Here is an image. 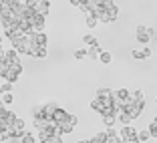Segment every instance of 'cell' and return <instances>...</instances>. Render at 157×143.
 I'll return each mask as SVG.
<instances>
[{"instance_id":"6da1fadb","label":"cell","mask_w":157,"mask_h":143,"mask_svg":"<svg viewBox=\"0 0 157 143\" xmlns=\"http://www.w3.org/2000/svg\"><path fill=\"white\" fill-rule=\"evenodd\" d=\"M135 34H137V41L139 42H143V44H147L149 38L155 34V30L149 26H145V24H137V28H135Z\"/></svg>"},{"instance_id":"7a4b0ae2","label":"cell","mask_w":157,"mask_h":143,"mask_svg":"<svg viewBox=\"0 0 157 143\" xmlns=\"http://www.w3.org/2000/svg\"><path fill=\"white\" fill-rule=\"evenodd\" d=\"M119 135H121V139H123V141H137L139 143V131H135L133 127H131V125H123V129L119 131Z\"/></svg>"},{"instance_id":"3957f363","label":"cell","mask_w":157,"mask_h":143,"mask_svg":"<svg viewBox=\"0 0 157 143\" xmlns=\"http://www.w3.org/2000/svg\"><path fill=\"white\" fill-rule=\"evenodd\" d=\"M42 28H44V16L40 14H34L33 18H30V30L34 33H42Z\"/></svg>"},{"instance_id":"277c9868","label":"cell","mask_w":157,"mask_h":143,"mask_svg":"<svg viewBox=\"0 0 157 143\" xmlns=\"http://www.w3.org/2000/svg\"><path fill=\"white\" fill-rule=\"evenodd\" d=\"M24 133H26V131H24V121L18 117V119L12 123V137H20V139H22Z\"/></svg>"},{"instance_id":"5b68a950","label":"cell","mask_w":157,"mask_h":143,"mask_svg":"<svg viewBox=\"0 0 157 143\" xmlns=\"http://www.w3.org/2000/svg\"><path fill=\"white\" fill-rule=\"evenodd\" d=\"M48 12H51V2H48V0H38V4H36V14L46 16Z\"/></svg>"},{"instance_id":"8992f818","label":"cell","mask_w":157,"mask_h":143,"mask_svg":"<svg viewBox=\"0 0 157 143\" xmlns=\"http://www.w3.org/2000/svg\"><path fill=\"white\" fill-rule=\"evenodd\" d=\"M28 56H33V59H44V56H46V46L33 44V51H30Z\"/></svg>"},{"instance_id":"52a82bcc","label":"cell","mask_w":157,"mask_h":143,"mask_svg":"<svg viewBox=\"0 0 157 143\" xmlns=\"http://www.w3.org/2000/svg\"><path fill=\"white\" fill-rule=\"evenodd\" d=\"M2 77V81H8V83H16L20 79V75L16 73V71H12V69H8V71H4V73L0 75Z\"/></svg>"},{"instance_id":"ba28073f","label":"cell","mask_w":157,"mask_h":143,"mask_svg":"<svg viewBox=\"0 0 157 143\" xmlns=\"http://www.w3.org/2000/svg\"><path fill=\"white\" fill-rule=\"evenodd\" d=\"M28 38H30L34 44H38V46H46V41H48L44 33H34V34H30Z\"/></svg>"},{"instance_id":"9c48e42d","label":"cell","mask_w":157,"mask_h":143,"mask_svg":"<svg viewBox=\"0 0 157 143\" xmlns=\"http://www.w3.org/2000/svg\"><path fill=\"white\" fill-rule=\"evenodd\" d=\"M56 109H59V105H55V103H46V105H42L44 117H55V111Z\"/></svg>"},{"instance_id":"30bf717a","label":"cell","mask_w":157,"mask_h":143,"mask_svg":"<svg viewBox=\"0 0 157 143\" xmlns=\"http://www.w3.org/2000/svg\"><path fill=\"white\" fill-rule=\"evenodd\" d=\"M117 119H119V121H121L123 125H131V121H133V117H131L129 113H127V111H119V113H117Z\"/></svg>"},{"instance_id":"8fae6325","label":"cell","mask_w":157,"mask_h":143,"mask_svg":"<svg viewBox=\"0 0 157 143\" xmlns=\"http://www.w3.org/2000/svg\"><path fill=\"white\" fill-rule=\"evenodd\" d=\"M129 95H131V91H129V89H117V91H113V97L121 99V101L129 99Z\"/></svg>"},{"instance_id":"7c38bea8","label":"cell","mask_w":157,"mask_h":143,"mask_svg":"<svg viewBox=\"0 0 157 143\" xmlns=\"http://www.w3.org/2000/svg\"><path fill=\"white\" fill-rule=\"evenodd\" d=\"M4 55H6V60H8V63L20 60V52H18V51H14V48H10V51H4Z\"/></svg>"},{"instance_id":"4fadbf2b","label":"cell","mask_w":157,"mask_h":143,"mask_svg":"<svg viewBox=\"0 0 157 143\" xmlns=\"http://www.w3.org/2000/svg\"><path fill=\"white\" fill-rule=\"evenodd\" d=\"M91 109H93V111H97V113H103V109H105V103H103L101 99L95 97V99L91 101Z\"/></svg>"},{"instance_id":"5bb4252c","label":"cell","mask_w":157,"mask_h":143,"mask_svg":"<svg viewBox=\"0 0 157 143\" xmlns=\"http://www.w3.org/2000/svg\"><path fill=\"white\" fill-rule=\"evenodd\" d=\"M89 56H91V59H99V56H101V44H95V46H89Z\"/></svg>"},{"instance_id":"9a60e30c","label":"cell","mask_w":157,"mask_h":143,"mask_svg":"<svg viewBox=\"0 0 157 143\" xmlns=\"http://www.w3.org/2000/svg\"><path fill=\"white\" fill-rule=\"evenodd\" d=\"M85 24H87L89 28H95L99 24V18L95 16V14H87V16H85Z\"/></svg>"},{"instance_id":"2e32d148","label":"cell","mask_w":157,"mask_h":143,"mask_svg":"<svg viewBox=\"0 0 157 143\" xmlns=\"http://www.w3.org/2000/svg\"><path fill=\"white\" fill-rule=\"evenodd\" d=\"M55 119L59 121V123H60V121H67V119H69V113H67L65 109H60V107H59V109L55 111Z\"/></svg>"},{"instance_id":"e0dca14e","label":"cell","mask_w":157,"mask_h":143,"mask_svg":"<svg viewBox=\"0 0 157 143\" xmlns=\"http://www.w3.org/2000/svg\"><path fill=\"white\" fill-rule=\"evenodd\" d=\"M59 125H60V129H63V133H71V131H73V129H75V125H73V123H71V121H69V119H67V121H60V123H59Z\"/></svg>"},{"instance_id":"ac0fdd59","label":"cell","mask_w":157,"mask_h":143,"mask_svg":"<svg viewBox=\"0 0 157 143\" xmlns=\"http://www.w3.org/2000/svg\"><path fill=\"white\" fill-rule=\"evenodd\" d=\"M101 119H103V123H105L107 127H113L115 121H117V115H101Z\"/></svg>"},{"instance_id":"d6986e66","label":"cell","mask_w":157,"mask_h":143,"mask_svg":"<svg viewBox=\"0 0 157 143\" xmlns=\"http://www.w3.org/2000/svg\"><path fill=\"white\" fill-rule=\"evenodd\" d=\"M83 42H85L87 46H95V44H99V41H97L95 37H91V34H85V37H83Z\"/></svg>"},{"instance_id":"ffe728a7","label":"cell","mask_w":157,"mask_h":143,"mask_svg":"<svg viewBox=\"0 0 157 143\" xmlns=\"http://www.w3.org/2000/svg\"><path fill=\"white\" fill-rule=\"evenodd\" d=\"M129 97L133 99V101H137V103L145 101V97H143V93H141V91H137V89H135V91H131V95H129Z\"/></svg>"},{"instance_id":"44dd1931","label":"cell","mask_w":157,"mask_h":143,"mask_svg":"<svg viewBox=\"0 0 157 143\" xmlns=\"http://www.w3.org/2000/svg\"><path fill=\"white\" fill-rule=\"evenodd\" d=\"M12 85H14V83L2 81V83H0V93H2V95H4V93H10V91H12Z\"/></svg>"},{"instance_id":"7402d4cb","label":"cell","mask_w":157,"mask_h":143,"mask_svg":"<svg viewBox=\"0 0 157 143\" xmlns=\"http://www.w3.org/2000/svg\"><path fill=\"white\" fill-rule=\"evenodd\" d=\"M33 117L34 119H44V111H42V107H33Z\"/></svg>"},{"instance_id":"603a6c76","label":"cell","mask_w":157,"mask_h":143,"mask_svg":"<svg viewBox=\"0 0 157 143\" xmlns=\"http://www.w3.org/2000/svg\"><path fill=\"white\" fill-rule=\"evenodd\" d=\"M95 139H97L99 143H109V135H107V131H101V133L95 135Z\"/></svg>"},{"instance_id":"cb8c5ba5","label":"cell","mask_w":157,"mask_h":143,"mask_svg":"<svg viewBox=\"0 0 157 143\" xmlns=\"http://www.w3.org/2000/svg\"><path fill=\"white\" fill-rule=\"evenodd\" d=\"M137 137H139V141H147V139H151L153 135H151V131H149V129H145V131H139Z\"/></svg>"},{"instance_id":"d4e9b609","label":"cell","mask_w":157,"mask_h":143,"mask_svg":"<svg viewBox=\"0 0 157 143\" xmlns=\"http://www.w3.org/2000/svg\"><path fill=\"white\" fill-rule=\"evenodd\" d=\"M8 69H12V71H16V73H22V65H20V60H14V63H8Z\"/></svg>"},{"instance_id":"484cf974","label":"cell","mask_w":157,"mask_h":143,"mask_svg":"<svg viewBox=\"0 0 157 143\" xmlns=\"http://www.w3.org/2000/svg\"><path fill=\"white\" fill-rule=\"evenodd\" d=\"M99 59H101V63H105V65H109V63H111V52H107V51H103L101 52V56H99Z\"/></svg>"},{"instance_id":"4316f807","label":"cell","mask_w":157,"mask_h":143,"mask_svg":"<svg viewBox=\"0 0 157 143\" xmlns=\"http://www.w3.org/2000/svg\"><path fill=\"white\" fill-rule=\"evenodd\" d=\"M107 12H109V16H111V20H117V16H119V8H117V4L113 6V8H109Z\"/></svg>"},{"instance_id":"83f0119b","label":"cell","mask_w":157,"mask_h":143,"mask_svg":"<svg viewBox=\"0 0 157 143\" xmlns=\"http://www.w3.org/2000/svg\"><path fill=\"white\" fill-rule=\"evenodd\" d=\"M22 143H36V137H34L33 133H24V137H22Z\"/></svg>"},{"instance_id":"f1b7e54d","label":"cell","mask_w":157,"mask_h":143,"mask_svg":"<svg viewBox=\"0 0 157 143\" xmlns=\"http://www.w3.org/2000/svg\"><path fill=\"white\" fill-rule=\"evenodd\" d=\"M85 56H89V52L87 51H83V48H78V51H75V59H85Z\"/></svg>"},{"instance_id":"f546056e","label":"cell","mask_w":157,"mask_h":143,"mask_svg":"<svg viewBox=\"0 0 157 143\" xmlns=\"http://www.w3.org/2000/svg\"><path fill=\"white\" fill-rule=\"evenodd\" d=\"M107 135H109V141H111V139H115V137H119V133H117L113 127H107Z\"/></svg>"},{"instance_id":"4dcf8cb0","label":"cell","mask_w":157,"mask_h":143,"mask_svg":"<svg viewBox=\"0 0 157 143\" xmlns=\"http://www.w3.org/2000/svg\"><path fill=\"white\" fill-rule=\"evenodd\" d=\"M149 131H151L153 137H157V121H151V125H149Z\"/></svg>"},{"instance_id":"1f68e13d","label":"cell","mask_w":157,"mask_h":143,"mask_svg":"<svg viewBox=\"0 0 157 143\" xmlns=\"http://www.w3.org/2000/svg\"><path fill=\"white\" fill-rule=\"evenodd\" d=\"M12 95H10V93H4V95H2V101H4L6 103V105H10V103H12Z\"/></svg>"},{"instance_id":"d6a6232c","label":"cell","mask_w":157,"mask_h":143,"mask_svg":"<svg viewBox=\"0 0 157 143\" xmlns=\"http://www.w3.org/2000/svg\"><path fill=\"white\" fill-rule=\"evenodd\" d=\"M24 4H26L28 8H34V10H36V4H38V0H26Z\"/></svg>"},{"instance_id":"836d02e7","label":"cell","mask_w":157,"mask_h":143,"mask_svg":"<svg viewBox=\"0 0 157 143\" xmlns=\"http://www.w3.org/2000/svg\"><path fill=\"white\" fill-rule=\"evenodd\" d=\"M131 56L137 59V60H141V59H143V52H141V51H133V52H131Z\"/></svg>"},{"instance_id":"e575fe53","label":"cell","mask_w":157,"mask_h":143,"mask_svg":"<svg viewBox=\"0 0 157 143\" xmlns=\"http://www.w3.org/2000/svg\"><path fill=\"white\" fill-rule=\"evenodd\" d=\"M69 121H71L73 125H77V123H78V117H77V115H69Z\"/></svg>"},{"instance_id":"d590c367","label":"cell","mask_w":157,"mask_h":143,"mask_svg":"<svg viewBox=\"0 0 157 143\" xmlns=\"http://www.w3.org/2000/svg\"><path fill=\"white\" fill-rule=\"evenodd\" d=\"M52 143H63V137H59V135H52Z\"/></svg>"},{"instance_id":"8d00e7d4","label":"cell","mask_w":157,"mask_h":143,"mask_svg":"<svg viewBox=\"0 0 157 143\" xmlns=\"http://www.w3.org/2000/svg\"><path fill=\"white\" fill-rule=\"evenodd\" d=\"M71 4H73V6H81V4H85V2H83V0H71Z\"/></svg>"},{"instance_id":"74e56055","label":"cell","mask_w":157,"mask_h":143,"mask_svg":"<svg viewBox=\"0 0 157 143\" xmlns=\"http://www.w3.org/2000/svg\"><path fill=\"white\" fill-rule=\"evenodd\" d=\"M141 52H143V59H147V56L151 55V51H149V48H143V51H141Z\"/></svg>"},{"instance_id":"f35d334b","label":"cell","mask_w":157,"mask_h":143,"mask_svg":"<svg viewBox=\"0 0 157 143\" xmlns=\"http://www.w3.org/2000/svg\"><path fill=\"white\" fill-rule=\"evenodd\" d=\"M0 4H4V6H8V4H10V0H0Z\"/></svg>"},{"instance_id":"ab89813d","label":"cell","mask_w":157,"mask_h":143,"mask_svg":"<svg viewBox=\"0 0 157 143\" xmlns=\"http://www.w3.org/2000/svg\"><path fill=\"white\" fill-rule=\"evenodd\" d=\"M4 105H6L4 101H0V113H2V111H4Z\"/></svg>"},{"instance_id":"60d3db41","label":"cell","mask_w":157,"mask_h":143,"mask_svg":"<svg viewBox=\"0 0 157 143\" xmlns=\"http://www.w3.org/2000/svg\"><path fill=\"white\" fill-rule=\"evenodd\" d=\"M87 143H99V141H97L95 137H93V139H87Z\"/></svg>"},{"instance_id":"b9f144b4","label":"cell","mask_w":157,"mask_h":143,"mask_svg":"<svg viewBox=\"0 0 157 143\" xmlns=\"http://www.w3.org/2000/svg\"><path fill=\"white\" fill-rule=\"evenodd\" d=\"M0 14L4 16V4H0Z\"/></svg>"},{"instance_id":"7bdbcfd3","label":"cell","mask_w":157,"mask_h":143,"mask_svg":"<svg viewBox=\"0 0 157 143\" xmlns=\"http://www.w3.org/2000/svg\"><path fill=\"white\" fill-rule=\"evenodd\" d=\"M4 20H6V16H2V14H0V24H4Z\"/></svg>"},{"instance_id":"ee69618b","label":"cell","mask_w":157,"mask_h":143,"mask_svg":"<svg viewBox=\"0 0 157 143\" xmlns=\"http://www.w3.org/2000/svg\"><path fill=\"white\" fill-rule=\"evenodd\" d=\"M77 143H87V141H83V139H81V141H77Z\"/></svg>"},{"instance_id":"f6af8a7d","label":"cell","mask_w":157,"mask_h":143,"mask_svg":"<svg viewBox=\"0 0 157 143\" xmlns=\"http://www.w3.org/2000/svg\"><path fill=\"white\" fill-rule=\"evenodd\" d=\"M125 143H137V141H125Z\"/></svg>"},{"instance_id":"bcb514c9","label":"cell","mask_w":157,"mask_h":143,"mask_svg":"<svg viewBox=\"0 0 157 143\" xmlns=\"http://www.w3.org/2000/svg\"><path fill=\"white\" fill-rule=\"evenodd\" d=\"M0 42H2V37H0Z\"/></svg>"},{"instance_id":"7dc6e473","label":"cell","mask_w":157,"mask_h":143,"mask_svg":"<svg viewBox=\"0 0 157 143\" xmlns=\"http://www.w3.org/2000/svg\"><path fill=\"white\" fill-rule=\"evenodd\" d=\"M155 103H157V97H155Z\"/></svg>"}]
</instances>
